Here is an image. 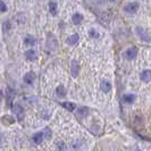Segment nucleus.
Here are the masks:
<instances>
[{
    "label": "nucleus",
    "instance_id": "f257e3e1",
    "mask_svg": "<svg viewBox=\"0 0 151 151\" xmlns=\"http://www.w3.org/2000/svg\"><path fill=\"white\" fill-rule=\"evenodd\" d=\"M135 31H136V34L139 35V38L141 39L142 41H144V42H151L150 34L144 30L143 27H141V26H136Z\"/></svg>",
    "mask_w": 151,
    "mask_h": 151
},
{
    "label": "nucleus",
    "instance_id": "f03ea898",
    "mask_svg": "<svg viewBox=\"0 0 151 151\" xmlns=\"http://www.w3.org/2000/svg\"><path fill=\"white\" fill-rule=\"evenodd\" d=\"M57 45H58V42H57V40L55 38V35L53 34H49L48 38H47V48L49 50L53 51V50H56Z\"/></svg>",
    "mask_w": 151,
    "mask_h": 151
},
{
    "label": "nucleus",
    "instance_id": "7ed1b4c3",
    "mask_svg": "<svg viewBox=\"0 0 151 151\" xmlns=\"http://www.w3.org/2000/svg\"><path fill=\"white\" fill-rule=\"evenodd\" d=\"M139 4L135 2V1H133V2H129L127 4L125 7H124V10L126 12V13H129V14H134L137 12V9H139Z\"/></svg>",
    "mask_w": 151,
    "mask_h": 151
},
{
    "label": "nucleus",
    "instance_id": "20e7f679",
    "mask_svg": "<svg viewBox=\"0 0 151 151\" xmlns=\"http://www.w3.org/2000/svg\"><path fill=\"white\" fill-rule=\"evenodd\" d=\"M12 110L18 117V121H22L23 118H24V109L19 105H14V106L12 107Z\"/></svg>",
    "mask_w": 151,
    "mask_h": 151
},
{
    "label": "nucleus",
    "instance_id": "39448f33",
    "mask_svg": "<svg viewBox=\"0 0 151 151\" xmlns=\"http://www.w3.org/2000/svg\"><path fill=\"white\" fill-rule=\"evenodd\" d=\"M136 55H137V49H136L135 47H132V48H129V49L126 50L125 57H126V59H129V60H133L136 57Z\"/></svg>",
    "mask_w": 151,
    "mask_h": 151
},
{
    "label": "nucleus",
    "instance_id": "423d86ee",
    "mask_svg": "<svg viewBox=\"0 0 151 151\" xmlns=\"http://www.w3.org/2000/svg\"><path fill=\"white\" fill-rule=\"evenodd\" d=\"M80 65L76 60L72 61V65H70V73H72V76L73 77H77L78 76V73H80Z\"/></svg>",
    "mask_w": 151,
    "mask_h": 151
},
{
    "label": "nucleus",
    "instance_id": "0eeeda50",
    "mask_svg": "<svg viewBox=\"0 0 151 151\" xmlns=\"http://www.w3.org/2000/svg\"><path fill=\"white\" fill-rule=\"evenodd\" d=\"M140 78H141V81H143V82H150L151 81V70H149V69H144L143 72L141 73V75H140Z\"/></svg>",
    "mask_w": 151,
    "mask_h": 151
},
{
    "label": "nucleus",
    "instance_id": "6e6552de",
    "mask_svg": "<svg viewBox=\"0 0 151 151\" xmlns=\"http://www.w3.org/2000/svg\"><path fill=\"white\" fill-rule=\"evenodd\" d=\"M43 139H45V135H43V132H39V133H35L33 137H32V140H33V142L35 144H41L42 143V141H43Z\"/></svg>",
    "mask_w": 151,
    "mask_h": 151
},
{
    "label": "nucleus",
    "instance_id": "1a4fd4ad",
    "mask_svg": "<svg viewBox=\"0 0 151 151\" xmlns=\"http://www.w3.org/2000/svg\"><path fill=\"white\" fill-rule=\"evenodd\" d=\"M100 89L107 93V92H109V91L111 90V83L109 81H107V80H104L100 83Z\"/></svg>",
    "mask_w": 151,
    "mask_h": 151
},
{
    "label": "nucleus",
    "instance_id": "9d476101",
    "mask_svg": "<svg viewBox=\"0 0 151 151\" xmlns=\"http://www.w3.org/2000/svg\"><path fill=\"white\" fill-rule=\"evenodd\" d=\"M34 80H35V74H34L33 72H29V73H26V74L24 75V81H25V83L32 84L34 82Z\"/></svg>",
    "mask_w": 151,
    "mask_h": 151
},
{
    "label": "nucleus",
    "instance_id": "9b49d317",
    "mask_svg": "<svg viewBox=\"0 0 151 151\" xmlns=\"http://www.w3.org/2000/svg\"><path fill=\"white\" fill-rule=\"evenodd\" d=\"M25 57H26L27 60L34 61L38 59V53L35 52L34 50H29V51H26V53H25Z\"/></svg>",
    "mask_w": 151,
    "mask_h": 151
},
{
    "label": "nucleus",
    "instance_id": "f8f14e48",
    "mask_svg": "<svg viewBox=\"0 0 151 151\" xmlns=\"http://www.w3.org/2000/svg\"><path fill=\"white\" fill-rule=\"evenodd\" d=\"M56 94H57V97H59V98H65L66 94H67V91H66V89H65L63 85H59V86H57V89H56Z\"/></svg>",
    "mask_w": 151,
    "mask_h": 151
},
{
    "label": "nucleus",
    "instance_id": "ddd939ff",
    "mask_svg": "<svg viewBox=\"0 0 151 151\" xmlns=\"http://www.w3.org/2000/svg\"><path fill=\"white\" fill-rule=\"evenodd\" d=\"M49 12H50V14L51 15H57V12H58V6H57V2H55V1H50L49 2Z\"/></svg>",
    "mask_w": 151,
    "mask_h": 151
},
{
    "label": "nucleus",
    "instance_id": "4468645a",
    "mask_svg": "<svg viewBox=\"0 0 151 151\" xmlns=\"http://www.w3.org/2000/svg\"><path fill=\"white\" fill-rule=\"evenodd\" d=\"M15 91L13 90V89H8L7 90V105L8 106H10V108H12V105H10V102L14 100V98H15Z\"/></svg>",
    "mask_w": 151,
    "mask_h": 151
},
{
    "label": "nucleus",
    "instance_id": "2eb2a0df",
    "mask_svg": "<svg viewBox=\"0 0 151 151\" xmlns=\"http://www.w3.org/2000/svg\"><path fill=\"white\" fill-rule=\"evenodd\" d=\"M76 113L80 117H86L89 115V108L88 107H80V108H77Z\"/></svg>",
    "mask_w": 151,
    "mask_h": 151
},
{
    "label": "nucleus",
    "instance_id": "dca6fc26",
    "mask_svg": "<svg viewBox=\"0 0 151 151\" xmlns=\"http://www.w3.org/2000/svg\"><path fill=\"white\" fill-rule=\"evenodd\" d=\"M78 40H80V37H78V34H72L70 37H68L67 39V43L70 45H76L77 42H78Z\"/></svg>",
    "mask_w": 151,
    "mask_h": 151
},
{
    "label": "nucleus",
    "instance_id": "f3484780",
    "mask_svg": "<svg viewBox=\"0 0 151 151\" xmlns=\"http://www.w3.org/2000/svg\"><path fill=\"white\" fill-rule=\"evenodd\" d=\"M61 106L64 107L65 109H67L68 111H74L75 110V104H73V102H68V101H65V102H61Z\"/></svg>",
    "mask_w": 151,
    "mask_h": 151
},
{
    "label": "nucleus",
    "instance_id": "a211bd4d",
    "mask_svg": "<svg viewBox=\"0 0 151 151\" xmlns=\"http://www.w3.org/2000/svg\"><path fill=\"white\" fill-rule=\"evenodd\" d=\"M35 42H37V39L34 38L33 35H27L24 40V45H34Z\"/></svg>",
    "mask_w": 151,
    "mask_h": 151
},
{
    "label": "nucleus",
    "instance_id": "6ab92c4d",
    "mask_svg": "<svg viewBox=\"0 0 151 151\" xmlns=\"http://www.w3.org/2000/svg\"><path fill=\"white\" fill-rule=\"evenodd\" d=\"M135 100V96L134 94H124L123 96V101L125 104H133Z\"/></svg>",
    "mask_w": 151,
    "mask_h": 151
},
{
    "label": "nucleus",
    "instance_id": "aec40b11",
    "mask_svg": "<svg viewBox=\"0 0 151 151\" xmlns=\"http://www.w3.org/2000/svg\"><path fill=\"white\" fill-rule=\"evenodd\" d=\"M72 21H73V23H74L75 25H80V24L82 23V21H83V16L81 15V14H78V13H77V14H74Z\"/></svg>",
    "mask_w": 151,
    "mask_h": 151
},
{
    "label": "nucleus",
    "instance_id": "412c9836",
    "mask_svg": "<svg viewBox=\"0 0 151 151\" xmlns=\"http://www.w3.org/2000/svg\"><path fill=\"white\" fill-rule=\"evenodd\" d=\"M1 121H2V123H4L5 125H7L8 126V125H12V124L15 122V119H14L13 117H10V116H7V115H6V116H4V117H2V119H1Z\"/></svg>",
    "mask_w": 151,
    "mask_h": 151
},
{
    "label": "nucleus",
    "instance_id": "4be33fe9",
    "mask_svg": "<svg viewBox=\"0 0 151 151\" xmlns=\"http://www.w3.org/2000/svg\"><path fill=\"white\" fill-rule=\"evenodd\" d=\"M9 30H12V24L9 21H6V22H4L2 24V32L4 33H7Z\"/></svg>",
    "mask_w": 151,
    "mask_h": 151
},
{
    "label": "nucleus",
    "instance_id": "5701e85b",
    "mask_svg": "<svg viewBox=\"0 0 151 151\" xmlns=\"http://www.w3.org/2000/svg\"><path fill=\"white\" fill-rule=\"evenodd\" d=\"M56 148H57L58 150H66V144H65L64 141L59 140V141L56 142Z\"/></svg>",
    "mask_w": 151,
    "mask_h": 151
},
{
    "label": "nucleus",
    "instance_id": "b1692460",
    "mask_svg": "<svg viewBox=\"0 0 151 151\" xmlns=\"http://www.w3.org/2000/svg\"><path fill=\"white\" fill-rule=\"evenodd\" d=\"M42 132H43V135H45V137L47 139V140L51 139V134H52V133H51V129H48V127H47V129H45Z\"/></svg>",
    "mask_w": 151,
    "mask_h": 151
},
{
    "label": "nucleus",
    "instance_id": "393cba45",
    "mask_svg": "<svg viewBox=\"0 0 151 151\" xmlns=\"http://www.w3.org/2000/svg\"><path fill=\"white\" fill-rule=\"evenodd\" d=\"M0 12H2V13L7 12V6H6V4H5L4 1H1V0H0Z\"/></svg>",
    "mask_w": 151,
    "mask_h": 151
},
{
    "label": "nucleus",
    "instance_id": "a878e982",
    "mask_svg": "<svg viewBox=\"0 0 151 151\" xmlns=\"http://www.w3.org/2000/svg\"><path fill=\"white\" fill-rule=\"evenodd\" d=\"M89 34H90L91 38H98V37H99V33L96 30H93V29H92V30H90Z\"/></svg>",
    "mask_w": 151,
    "mask_h": 151
},
{
    "label": "nucleus",
    "instance_id": "bb28decb",
    "mask_svg": "<svg viewBox=\"0 0 151 151\" xmlns=\"http://www.w3.org/2000/svg\"><path fill=\"white\" fill-rule=\"evenodd\" d=\"M2 97H4V93H2V91L0 90V100L2 99Z\"/></svg>",
    "mask_w": 151,
    "mask_h": 151
},
{
    "label": "nucleus",
    "instance_id": "cd10ccee",
    "mask_svg": "<svg viewBox=\"0 0 151 151\" xmlns=\"http://www.w3.org/2000/svg\"><path fill=\"white\" fill-rule=\"evenodd\" d=\"M109 1H111V2H114V1H116V0H109Z\"/></svg>",
    "mask_w": 151,
    "mask_h": 151
}]
</instances>
